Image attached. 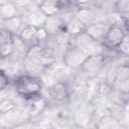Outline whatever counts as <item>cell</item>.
I'll use <instances>...</instances> for the list:
<instances>
[{
  "label": "cell",
  "instance_id": "3957f363",
  "mask_svg": "<svg viewBox=\"0 0 129 129\" xmlns=\"http://www.w3.org/2000/svg\"><path fill=\"white\" fill-rule=\"evenodd\" d=\"M89 55L86 54L83 50L79 49L76 46L69 45L63 52L62 55V61L66 67L77 70V69H82L85 61L88 59Z\"/></svg>",
  "mask_w": 129,
  "mask_h": 129
},
{
  "label": "cell",
  "instance_id": "52a82bcc",
  "mask_svg": "<svg viewBox=\"0 0 129 129\" xmlns=\"http://www.w3.org/2000/svg\"><path fill=\"white\" fill-rule=\"evenodd\" d=\"M62 3L59 1H52V0H45L38 3L39 10L46 16V17H52L59 14L61 11V5Z\"/></svg>",
  "mask_w": 129,
  "mask_h": 129
},
{
  "label": "cell",
  "instance_id": "4fadbf2b",
  "mask_svg": "<svg viewBox=\"0 0 129 129\" xmlns=\"http://www.w3.org/2000/svg\"><path fill=\"white\" fill-rule=\"evenodd\" d=\"M37 29L38 27L30 25V24H26L22 30L19 33V37L20 39L24 42V43H32V42H36V33H37Z\"/></svg>",
  "mask_w": 129,
  "mask_h": 129
},
{
  "label": "cell",
  "instance_id": "8fae6325",
  "mask_svg": "<svg viewBox=\"0 0 129 129\" xmlns=\"http://www.w3.org/2000/svg\"><path fill=\"white\" fill-rule=\"evenodd\" d=\"M96 129H122V126L115 117L111 115H105L97 122Z\"/></svg>",
  "mask_w": 129,
  "mask_h": 129
},
{
  "label": "cell",
  "instance_id": "2e32d148",
  "mask_svg": "<svg viewBox=\"0 0 129 129\" xmlns=\"http://www.w3.org/2000/svg\"><path fill=\"white\" fill-rule=\"evenodd\" d=\"M116 50L126 56H129V31H126L125 36L123 38V40L121 41V43L118 45V47L116 48Z\"/></svg>",
  "mask_w": 129,
  "mask_h": 129
},
{
  "label": "cell",
  "instance_id": "ffe728a7",
  "mask_svg": "<svg viewBox=\"0 0 129 129\" xmlns=\"http://www.w3.org/2000/svg\"><path fill=\"white\" fill-rule=\"evenodd\" d=\"M8 76L5 74V71H1L0 83H1V90H5L6 86H8Z\"/></svg>",
  "mask_w": 129,
  "mask_h": 129
},
{
  "label": "cell",
  "instance_id": "30bf717a",
  "mask_svg": "<svg viewBox=\"0 0 129 129\" xmlns=\"http://www.w3.org/2000/svg\"><path fill=\"white\" fill-rule=\"evenodd\" d=\"M0 16L2 21L14 18L19 15V10L15 3L13 2H1L0 4Z\"/></svg>",
  "mask_w": 129,
  "mask_h": 129
},
{
  "label": "cell",
  "instance_id": "e0dca14e",
  "mask_svg": "<svg viewBox=\"0 0 129 129\" xmlns=\"http://www.w3.org/2000/svg\"><path fill=\"white\" fill-rule=\"evenodd\" d=\"M16 108L15 106V103L9 99V98H5V99H2L1 100V103H0V111H1V114H6L12 110H14Z\"/></svg>",
  "mask_w": 129,
  "mask_h": 129
},
{
  "label": "cell",
  "instance_id": "ac0fdd59",
  "mask_svg": "<svg viewBox=\"0 0 129 129\" xmlns=\"http://www.w3.org/2000/svg\"><path fill=\"white\" fill-rule=\"evenodd\" d=\"M49 37V34L47 33V31L45 30V28L43 26L38 27L37 29V33H36V42H40V41H44Z\"/></svg>",
  "mask_w": 129,
  "mask_h": 129
},
{
  "label": "cell",
  "instance_id": "6da1fadb",
  "mask_svg": "<svg viewBox=\"0 0 129 129\" xmlns=\"http://www.w3.org/2000/svg\"><path fill=\"white\" fill-rule=\"evenodd\" d=\"M14 89L17 95L26 100H30L39 96L42 91V84L35 77L21 75L14 80Z\"/></svg>",
  "mask_w": 129,
  "mask_h": 129
},
{
  "label": "cell",
  "instance_id": "7c38bea8",
  "mask_svg": "<svg viewBox=\"0 0 129 129\" xmlns=\"http://www.w3.org/2000/svg\"><path fill=\"white\" fill-rule=\"evenodd\" d=\"M3 22H5L6 24H4V26L2 28L7 30L8 32H10L12 35H14L16 32L20 33L22 28L26 25V24L25 25L23 24V17L22 16H16L14 18H11V19H8V20H4Z\"/></svg>",
  "mask_w": 129,
  "mask_h": 129
},
{
  "label": "cell",
  "instance_id": "d6986e66",
  "mask_svg": "<svg viewBox=\"0 0 129 129\" xmlns=\"http://www.w3.org/2000/svg\"><path fill=\"white\" fill-rule=\"evenodd\" d=\"M119 89L125 93H129V75L126 76L125 78L121 79V83H120V87Z\"/></svg>",
  "mask_w": 129,
  "mask_h": 129
},
{
  "label": "cell",
  "instance_id": "5bb4252c",
  "mask_svg": "<svg viewBox=\"0 0 129 129\" xmlns=\"http://www.w3.org/2000/svg\"><path fill=\"white\" fill-rule=\"evenodd\" d=\"M116 8L125 26L129 29V1H120L116 3Z\"/></svg>",
  "mask_w": 129,
  "mask_h": 129
},
{
  "label": "cell",
  "instance_id": "44dd1931",
  "mask_svg": "<svg viewBox=\"0 0 129 129\" xmlns=\"http://www.w3.org/2000/svg\"><path fill=\"white\" fill-rule=\"evenodd\" d=\"M11 129H33V127L28 121H25V122H22V123H19L13 126Z\"/></svg>",
  "mask_w": 129,
  "mask_h": 129
},
{
  "label": "cell",
  "instance_id": "5b68a950",
  "mask_svg": "<svg viewBox=\"0 0 129 129\" xmlns=\"http://www.w3.org/2000/svg\"><path fill=\"white\" fill-rule=\"evenodd\" d=\"M111 24H108L104 21H97L91 25H89L88 27H86L85 32L91 36L93 39L102 42L104 37L106 36L109 28H110Z\"/></svg>",
  "mask_w": 129,
  "mask_h": 129
},
{
  "label": "cell",
  "instance_id": "9a60e30c",
  "mask_svg": "<svg viewBox=\"0 0 129 129\" xmlns=\"http://www.w3.org/2000/svg\"><path fill=\"white\" fill-rule=\"evenodd\" d=\"M50 92H51L52 97H53L54 99H56V100H61V99L66 98V96H67L66 88H64L61 84H56V85H54V86L51 88Z\"/></svg>",
  "mask_w": 129,
  "mask_h": 129
},
{
  "label": "cell",
  "instance_id": "ba28073f",
  "mask_svg": "<svg viewBox=\"0 0 129 129\" xmlns=\"http://www.w3.org/2000/svg\"><path fill=\"white\" fill-rule=\"evenodd\" d=\"M75 16L85 27H88L89 25L98 21L95 12L89 7H80L77 10Z\"/></svg>",
  "mask_w": 129,
  "mask_h": 129
},
{
  "label": "cell",
  "instance_id": "7402d4cb",
  "mask_svg": "<svg viewBox=\"0 0 129 129\" xmlns=\"http://www.w3.org/2000/svg\"><path fill=\"white\" fill-rule=\"evenodd\" d=\"M127 69H128V72H129V64H128V67H127Z\"/></svg>",
  "mask_w": 129,
  "mask_h": 129
},
{
  "label": "cell",
  "instance_id": "9c48e42d",
  "mask_svg": "<svg viewBox=\"0 0 129 129\" xmlns=\"http://www.w3.org/2000/svg\"><path fill=\"white\" fill-rule=\"evenodd\" d=\"M104 61H105V59H104L103 54L89 56L88 59L85 61L82 69L85 70L86 72H89L92 74H98L104 64Z\"/></svg>",
  "mask_w": 129,
  "mask_h": 129
},
{
  "label": "cell",
  "instance_id": "7a4b0ae2",
  "mask_svg": "<svg viewBox=\"0 0 129 129\" xmlns=\"http://www.w3.org/2000/svg\"><path fill=\"white\" fill-rule=\"evenodd\" d=\"M70 45L78 47L79 49L83 50L89 56L103 54V51L105 48L103 46L102 42H99V41L93 39L85 31L76 35V36H72L71 41H70Z\"/></svg>",
  "mask_w": 129,
  "mask_h": 129
},
{
  "label": "cell",
  "instance_id": "8992f818",
  "mask_svg": "<svg viewBox=\"0 0 129 129\" xmlns=\"http://www.w3.org/2000/svg\"><path fill=\"white\" fill-rule=\"evenodd\" d=\"M64 26H66V21L59 15L47 17L43 25V27L45 28L49 36L56 35L58 32H64Z\"/></svg>",
  "mask_w": 129,
  "mask_h": 129
},
{
  "label": "cell",
  "instance_id": "277c9868",
  "mask_svg": "<svg viewBox=\"0 0 129 129\" xmlns=\"http://www.w3.org/2000/svg\"><path fill=\"white\" fill-rule=\"evenodd\" d=\"M125 33H126V30L120 24L118 23L111 24L106 36L102 41L103 46L109 49H116L118 45L121 43V41L123 40Z\"/></svg>",
  "mask_w": 129,
  "mask_h": 129
}]
</instances>
